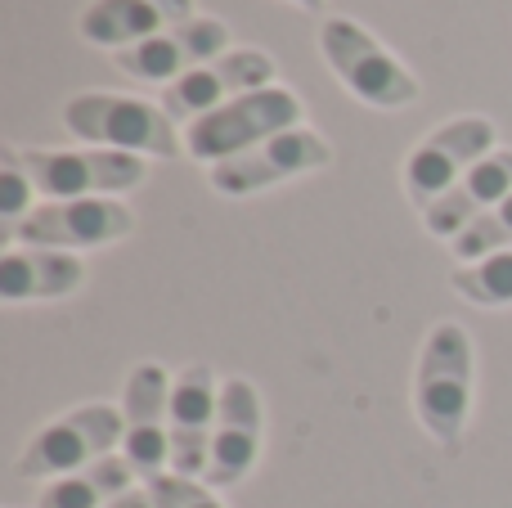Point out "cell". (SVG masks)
Segmentation results:
<instances>
[{
  "label": "cell",
  "instance_id": "6da1fadb",
  "mask_svg": "<svg viewBox=\"0 0 512 508\" xmlns=\"http://www.w3.org/2000/svg\"><path fill=\"white\" fill-rule=\"evenodd\" d=\"M472 387H477V356H472L468 329L454 320H441L427 333L423 351H418L414 414L427 437L441 441L445 450L459 446L463 428H468Z\"/></svg>",
  "mask_w": 512,
  "mask_h": 508
},
{
  "label": "cell",
  "instance_id": "7a4b0ae2",
  "mask_svg": "<svg viewBox=\"0 0 512 508\" xmlns=\"http://www.w3.org/2000/svg\"><path fill=\"white\" fill-rule=\"evenodd\" d=\"M63 126L90 149H117L135 158H180V131L171 113L131 95H72L63 104Z\"/></svg>",
  "mask_w": 512,
  "mask_h": 508
},
{
  "label": "cell",
  "instance_id": "3957f363",
  "mask_svg": "<svg viewBox=\"0 0 512 508\" xmlns=\"http://www.w3.org/2000/svg\"><path fill=\"white\" fill-rule=\"evenodd\" d=\"M301 99L292 95L288 86H261V90H248V95L230 99L221 104L216 113L198 117V122L185 126V153L194 162H230L239 153L256 149V144L274 140L283 131H297L301 126Z\"/></svg>",
  "mask_w": 512,
  "mask_h": 508
},
{
  "label": "cell",
  "instance_id": "277c9868",
  "mask_svg": "<svg viewBox=\"0 0 512 508\" xmlns=\"http://www.w3.org/2000/svg\"><path fill=\"white\" fill-rule=\"evenodd\" d=\"M319 54L337 72L346 90L369 108H409L418 99V81L373 32L351 18H324L319 27Z\"/></svg>",
  "mask_w": 512,
  "mask_h": 508
},
{
  "label": "cell",
  "instance_id": "5b68a950",
  "mask_svg": "<svg viewBox=\"0 0 512 508\" xmlns=\"http://www.w3.org/2000/svg\"><path fill=\"white\" fill-rule=\"evenodd\" d=\"M32 176L36 194L50 203L63 198H113L144 185L149 167L135 153L117 149H5Z\"/></svg>",
  "mask_w": 512,
  "mask_h": 508
},
{
  "label": "cell",
  "instance_id": "8992f818",
  "mask_svg": "<svg viewBox=\"0 0 512 508\" xmlns=\"http://www.w3.org/2000/svg\"><path fill=\"white\" fill-rule=\"evenodd\" d=\"M122 432H126L122 410H113V405H81V410L45 423L27 441L14 473L23 482H36V477H50L54 482V477L81 473V468L113 455V446H122Z\"/></svg>",
  "mask_w": 512,
  "mask_h": 508
},
{
  "label": "cell",
  "instance_id": "52a82bcc",
  "mask_svg": "<svg viewBox=\"0 0 512 508\" xmlns=\"http://www.w3.org/2000/svg\"><path fill=\"white\" fill-rule=\"evenodd\" d=\"M495 153V122L481 113L450 117L441 131L423 135L405 158V198L427 212L436 198H445L481 158Z\"/></svg>",
  "mask_w": 512,
  "mask_h": 508
},
{
  "label": "cell",
  "instance_id": "ba28073f",
  "mask_svg": "<svg viewBox=\"0 0 512 508\" xmlns=\"http://www.w3.org/2000/svg\"><path fill=\"white\" fill-rule=\"evenodd\" d=\"M135 230V212L122 198H63V203H41L32 216L5 230L9 248H59V252H81V248H108L122 243Z\"/></svg>",
  "mask_w": 512,
  "mask_h": 508
},
{
  "label": "cell",
  "instance_id": "9c48e42d",
  "mask_svg": "<svg viewBox=\"0 0 512 508\" xmlns=\"http://www.w3.org/2000/svg\"><path fill=\"white\" fill-rule=\"evenodd\" d=\"M171 383L158 360H144L126 378L122 396V455L140 482H153L171 468Z\"/></svg>",
  "mask_w": 512,
  "mask_h": 508
},
{
  "label": "cell",
  "instance_id": "30bf717a",
  "mask_svg": "<svg viewBox=\"0 0 512 508\" xmlns=\"http://www.w3.org/2000/svg\"><path fill=\"white\" fill-rule=\"evenodd\" d=\"M328 162H333V149H328L324 135L297 126V131H283V135H274V140L239 153V158L207 167V180H212V189L225 198H248L270 185H283V180H292V176L328 167Z\"/></svg>",
  "mask_w": 512,
  "mask_h": 508
},
{
  "label": "cell",
  "instance_id": "8fae6325",
  "mask_svg": "<svg viewBox=\"0 0 512 508\" xmlns=\"http://www.w3.org/2000/svg\"><path fill=\"white\" fill-rule=\"evenodd\" d=\"M230 54V27L221 18H189V23L162 27L158 36L131 45V50H117L113 63L135 81H153V86L167 90L171 81L189 77L194 68Z\"/></svg>",
  "mask_w": 512,
  "mask_h": 508
},
{
  "label": "cell",
  "instance_id": "7c38bea8",
  "mask_svg": "<svg viewBox=\"0 0 512 508\" xmlns=\"http://www.w3.org/2000/svg\"><path fill=\"white\" fill-rule=\"evenodd\" d=\"M274 86V59L265 50H230L221 59L194 68L189 77L171 81L162 90V108L171 113V122H198V117L216 113L221 104L248 95V90Z\"/></svg>",
  "mask_w": 512,
  "mask_h": 508
},
{
  "label": "cell",
  "instance_id": "4fadbf2b",
  "mask_svg": "<svg viewBox=\"0 0 512 508\" xmlns=\"http://www.w3.org/2000/svg\"><path fill=\"white\" fill-rule=\"evenodd\" d=\"M261 432H265V414H261L256 387L248 378H225L216 432H212V455H207V473H203V482L212 491L239 486L252 473L256 459H261Z\"/></svg>",
  "mask_w": 512,
  "mask_h": 508
},
{
  "label": "cell",
  "instance_id": "5bb4252c",
  "mask_svg": "<svg viewBox=\"0 0 512 508\" xmlns=\"http://www.w3.org/2000/svg\"><path fill=\"white\" fill-rule=\"evenodd\" d=\"M216 410H221V387L207 365L180 369L171 383V473L203 477L212 455Z\"/></svg>",
  "mask_w": 512,
  "mask_h": 508
},
{
  "label": "cell",
  "instance_id": "9a60e30c",
  "mask_svg": "<svg viewBox=\"0 0 512 508\" xmlns=\"http://www.w3.org/2000/svg\"><path fill=\"white\" fill-rule=\"evenodd\" d=\"M508 194H512V149H495L490 158H481L477 167L450 189V194L436 198V203L427 207L423 225H427V234L454 243L472 221H481L486 212H495Z\"/></svg>",
  "mask_w": 512,
  "mask_h": 508
},
{
  "label": "cell",
  "instance_id": "2e32d148",
  "mask_svg": "<svg viewBox=\"0 0 512 508\" xmlns=\"http://www.w3.org/2000/svg\"><path fill=\"white\" fill-rule=\"evenodd\" d=\"M86 284L77 252L59 248H5L0 257V297L5 302H54Z\"/></svg>",
  "mask_w": 512,
  "mask_h": 508
},
{
  "label": "cell",
  "instance_id": "e0dca14e",
  "mask_svg": "<svg viewBox=\"0 0 512 508\" xmlns=\"http://www.w3.org/2000/svg\"><path fill=\"white\" fill-rule=\"evenodd\" d=\"M162 27H167V18L158 14L153 0H90L77 32L86 45L117 54V50H131V45L158 36Z\"/></svg>",
  "mask_w": 512,
  "mask_h": 508
},
{
  "label": "cell",
  "instance_id": "ac0fdd59",
  "mask_svg": "<svg viewBox=\"0 0 512 508\" xmlns=\"http://www.w3.org/2000/svg\"><path fill=\"white\" fill-rule=\"evenodd\" d=\"M135 482V468L126 464V455H108L99 464L81 468V473L54 477L41 495L36 508H108L117 495H126Z\"/></svg>",
  "mask_w": 512,
  "mask_h": 508
},
{
  "label": "cell",
  "instance_id": "d6986e66",
  "mask_svg": "<svg viewBox=\"0 0 512 508\" xmlns=\"http://www.w3.org/2000/svg\"><path fill=\"white\" fill-rule=\"evenodd\" d=\"M450 284L472 306H512V248L495 252L486 261H472V266H459L450 275Z\"/></svg>",
  "mask_w": 512,
  "mask_h": 508
},
{
  "label": "cell",
  "instance_id": "ffe728a7",
  "mask_svg": "<svg viewBox=\"0 0 512 508\" xmlns=\"http://www.w3.org/2000/svg\"><path fill=\"white\" fill-rule=\"evenodd\" d=\"M450 248H454V257H459L463 266H472V261H486V257H495V252L512 248V194L495 207V212H486L481 221H472L468 230H463L459 239L450 243Z\"/></svg>",
  "mask_w": 512,
  "mask_h": 508
},
{
  "label": "cell",
  "instance_id": "44dd1931",
  "mask_svg": "<svg viewBox=\"0 0 512 508\" xmlns=\"http://www.w3.org/2000/svg\"><path fill=\"white\" fill-rule=\"evenodd\" d=\"M153 508H225L216 500L212 486H203L198 477H180V473H162L153 482H144Z\"/></svg>",
  "mask_w": 512,
  "mask_h": 508
},
{
  "label": "cell",
  "instance_id": "7402d4cb",
  "mask_svg": "<svg viewBox=\"0 0 512 508\" xmlns=\"http://www.w3.org/2000/svg\"><path fill=\"white\" fill-rule=\"evenodd\" d=\"M32 198H36L32 176H27V171L5 153V158H0V216H5V230H14L23 216L36 212Z\"/></svg>",
  "mask_w": 512,
  "mask_h": 508
},
{
  "label": "cell",
  "instance_id": "603a6c76",
  "mask_svg": "<svg viewBox=\"0 0 512 508\" xmlns=\"http://www.w3.org/2000/svg\"><path fill=\"white\" fill-rule=\"evenodd\" d=\"M153 5H158V14L167 18V27H176V23H189V18H198L194 0H153Z\"/></svg>",
  "mask_w": 512,
  "mask_h": 508
},
{
  "label": "cell",
  "instance_id": "cb8c5ba5",
  "mask_svg": "<svg viewBox=\"0 0 512 508\" xmlns=\"http://www.w3.org/2000/svg\"><path fill=\"white\" fill-rule=\"evenodd\" d=\"M108 508H153V500H149V491H126V495H117Z\"/></svg>",
  "mask_w": 512,
  "mask_h": 508
},
{
  "label": "cell",
  "instance_id": "d4e9b609",
  "mask_svg": "<svg viewBox=\"0 0 512 508\" xmlns=\"http://www.w3.org/2000/svg\"><path fill=\"white\" fill-rule=\"evenodd\" d=\"M288 5H301V9H310V14H319V9H324V0H288Z\"/></svg>",
  "mask_w": 512,
  "mask_h": 508
}]
</instances>
